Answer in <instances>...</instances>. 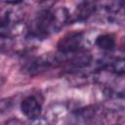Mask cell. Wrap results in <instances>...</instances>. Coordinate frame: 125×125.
Segmentation results:
<instances>
[{
    "label": "cell",
    "instance_id": "1",
    "mask_svg": "<svg viewBox=\"0 0 125 125\" xmlns=\"http://www.w3.org/2000/svg\"><path fill=\"white\" fill-rule=\"evenodd\" d=\"M54 67H59L56 54L30 58L26 60L21 66V71L27 76L34 77Z\"/></svg>",
    "mask_w": 125,
    "mask_h": 125
},
{
    "label": "cell",
    "instance_id": "2",
    "mask_svg": "<svg viewBox=\"0 0 125 125\" xmlns=\"http://www.w3.org/2000/svg\"><path fill=\"white\" fill-rule=\"evenodd\" d=\"M105 108L97 105H88L72 111L70 117L75 123H96L100 122V120L102 121V118H105Z\"/></svg>",
    "mask_w": 125,
    "mask_h": 125
},
{
    "label": "cell",
    "instance_id": "3",
    "mask_svg": "<svg viewBox=\"0 0 125 125\" xmlns=\"http://www.w3.org/2000/svg\"><path fill=\"white\" fill-rule=\"evenodd\" d=\"M84 44V33L81 31H73L62 36L57 43V50L62 54H68L85 49Z\"/></svg>",
    "mask_w": 125,
    "mask_h": 125
},
{
    "label": "cell",
    "instance_id": "4",
    "mask_svg": "<svg viewBox=\"0 0 125 125\" xmlns=\"http://www.w3.org/2000/svg\"><path fill=\"white\" fill-rule=\"evenodd\" d=\"M21 110L27 119L36 120L41 115L42 106L37 98L34 96H27L21 103Z\"/></svg>",
    "mask_w": 125,
    "mask_h": 125
},
{
    "label": "cell",
    "instance_id": "5",
    "mask_svg": "<svg viewBox=\"0 0 125 125\" xmlns=\"http://www.w3.org/2000/svg\"><path fill=\"white\" fill-rule=\"evenodd\" d=\"M52 13V31L59 32L63 26L71 21V16L65 7H58Z\"/></svg>",
    "mask_w": 125,
    "mask_h": 125
},
{
    "label": "cell",
    "instance_id": "6",
    "mask_svg": "<svg viewBox=\"0 0 125 125\" xmlns=\"http://www.w3.org/2000/svg\"><path fill=\"white\" fill-rule=\"evenodd\" d=\"M96 10H97V6L94 0H83L77 5L74 11V15H73L74 20L78 21H85L89 19L91 16H93Z\"/></svg>",
    "mask_w": 125,
    "mask_h": 125
},
{
    "label": "cell",
    "instance_id": "7",
    "mask_svg": "<svg viewBox=\"0 0 125 125\" xmlns=\"http://www.w3.org/2000/svg\"><path fill=\"white\" fill-rule=\"evenodd\" d=\"M96 46L104 51H111L114 49L116 42L115 38L111 34H101L95 39Z\"/></svg>",
    "mask_w": 125,
    "mask_h": 125
},
{
    "label": "cell",
    "instance_id": "8",
    "mask_svg": "<svg viewBox=\"0 0 125 125\" xmlns=\"http://www.w3.org/2000/svg\"><path fill=\"white\" fill-rule=\"evenodd\" d=\"M124 7V0H110L106 6H105V11L107 12L110 17L114 18L116 15H118Z\"/></svg>",
    "mask_w": 125,
    "mask_h": 125
},
{
    "label": "cell",
    "instance_id": "9",
    "mask_svg": "<svg viewBox=\"0 0 125 125\" xmlns=\"http://www.w3.org/2000/svg\"><path fill=\"white\" fill-rule=\"evenodd\" d=\"M13 104V100L11 98H5L0 100V114L9 110L12 107Z\"/></svg>",
    "mask_w": 125,
    "mask_h": 125
},
{
    "label": "cell",
    "instance_id": "10",
    "mask_svg": "<svg viewBox=\"0 0 125 125\" xmlns=\"http://www.w3.org/2000/svg\"><path fill=\"white\" fill-rule=\"evenodd\" d=\"M22 0H0V2L3 3H7V4H11V5H15V4H19L21 3Z\"/></svg>",
    "mask_w": 125,
    "mask_h": 125
},
{
    "label": "cell",
    "instance_id": "11",
    "mask_svg": "<svg viewBox=\"0 0 125 125\" xmlns=\"http://www.w3.org/2000/svg\"><path fill=\"white\" fill-rule=\"evenodd\" d=\"M7 123H9V124H11V123H22V121H21V120H19V119L12 118V119L8 120V121H7Z\"/></svg>",
    "mask_w": 125,
    "mask_h": 125
},
{
    "label": "cell",
    "instance_id": "12",
    "mask_svg": "<svg viewBox=\"0 0 125 125\" xmlns=\"http://www.w3.org/2000/svg\"><path fill=\"white\" fill-rule=\"evenodd\" d=\"M4 82H5V78L2 75H0V88L2 87V85L4 84Z\"/></svg>",
    "mask_w": 125,
    "mask_h": 125
},
{
    "label": "cell",
    "instance_id": "13",
    "mask_svg": "<svg viewBox=\"0 0 125 125\" xmlns=\"http://www.w3.org/2000/svg\"><path fill=\"white\" fill-rule=\"evenodd\" d=\"M0 27H1V20H0Z\"/></svg>",
    "mask_w": 125,
    "mask_h": 125
},
{
    "label": "cell",
    "instance_id": "14",
    "mask_svg": "<svg viewBox=\"0 0 125 125\" xmlns=\"http://www.w3.org/2000/svg\"><path fill=\"white\" fill-rule=\"evenodd\" d=\"M94 1H96V0H94Z\"/></svg>",
    "mask_w": 125,
    "mask_h": 125
}]
</instances>
